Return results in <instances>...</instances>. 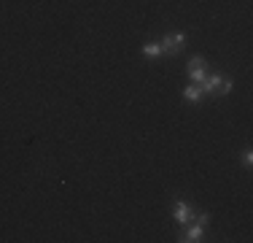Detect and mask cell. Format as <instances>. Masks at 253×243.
Instances as JSON below:
<instances>
[{
    "mask_svg": "<svg viewBox=\"0 0 253 243\" xmlns=\"http://www.w3.org/2000/svg\"><path fill=\"white\" fill-rule=\"evenodd\" d=\"M159 46H162V52H172V54H178L180 49L186 46V38H183V35H165Z\"/></svg>",
    "mask_w": 253,
    "mask_h": 243,
    "instance_id": "6da1fadb",
    "label": "cell"
},
{
    "mask_svg": "<svg viewBox=\"0 0 253 243\" xmlns=\"http://www.w3.org/2000/svg\"><path fill=\"white\" fill-rule=\"evenodd\" d=\"M183 97H186V100H191V103H200V97H202V89L191 84V87H186V89H183Z\"/></svg>",
    "mask_w": 253,
    "mask_h": 243,
    "instance_id": "5b68a950",
    "label": "cell"
},
{
    "mask_svg": "<svg viewBox=\"0 0 253 243\" xmlns=\"http://www.w3.org/2000/svg\"><path fill=\"white\" fill-rule=\"evenodd\" d=\"M243 162H245V165H251V162H253V154H251V149H245V154H243Z\"/></svg>",
    "mask_w": 253,
    "mask_h": 243,
    "instance_id": "8fae6325",
    "label": "cell"
},
{
    "mask_svg": "<svg viewBox=\"0 0 253 243\" xmlns=\"http://www.w3.org/2000/svg\"><path fill=\"white\" fill-rule=\"evenodd\" d=\"M208 222H210V214H200V216H197V224H202V227H205Z\"/></svg>",
    "mask_w": 253,
    "mask_h": 243,
    "instance_id": "30bf717a",
    "label": "cell"
},
{
    "mask_svg": "<svg viewBox=\"0 0 253 243\" xmlns=\"http://www.w3.org/2000/svg\"><path fill=\"white\" fill-rule=\"evenodd\" d=\"M189 76H191V81H194V84H200L202 78L208 76V70H205V68H194V70H189Z\"/></svg>",
    "mask_w": 253,
    "mask_h": 243,
    "instance_id": "52a82bcc",
    "label": "cell"
},
{
    "mask_svg": "<svg viewBox=\"0 0 253 243\" xmlns=\"http://www.w3.org/2000/svg\"><path fill=\"white\" fill-rule=\"evenodd\" d=\"M172 216H175V222L186 224V222H191L194 211H191V205L186 203V200H178V203H175V211H172Z\"/></svg>",
    "mask_w": 253,
    "mask_h": 243,
    "instance_id": "7a4b0ae2",
    "label": "cell"
},
{
    "mask_svg": "<svg viewBox=\"0 0 253 243\" xmlns=\"http://www.w3.org/2000/svg\"><path fill=\"white\" fill-rule=\"evenodd\" d=\"M143 54H146V57H159V54H162V46L151 41V44H146V46H143Z\"/></svg>",
    "mask_w": 253,
    "mask_h": 243,
    "instance_id": "8992f818",
    "label": "cell"
},
{
    "mask_svg": "<svg viewBox=\"0 0 253 243\" xmlns=\"http://www.w3.org/2000/svg\"><path fill=\"white\" fill-rule=\"evenodd\" d=\"M221 78H224V76H218V73H215V76H205L202 81H200V84H202V87H200V89H202V95H205V92H208V95H210V92H218Z\"/></svg>",
    "mask_w": 253,
    "mask_h": 243,
    "instance_id": "3957f363",
    "label": "cell"
},
{
    "mask_svg": "<svg viewBox=\"0 0 253 243\" xmlns=\"http://www.w3.org/2000/svg\"><path fill=\"white\" fill-rule=\"evenodd\" d=\"M232 92V78H221V87H218V95H229Z\"/></svg>",
    "mask_w": 253,
    "mask_h": 243,
    "instance_id": "ba28073f",
    "label": "cell"
},
{
    "mask_svg": "<svg viewBox=\"0 0 253 243\" xmlns=\"http://www.w3.org/2000/svg\"><path fill=\"white\" fill-rule=\"evenodd\" d=\"M180 241H186V243H197V241H202V224H191L189 233H186Z\"/></svg>",
    "mask_w": 253,
    "mask_h": 243,
    "instance_id": "277c9868",
    "label": "cell"
},
{
    "mask_svg": "<svg viewBox=\"0 0 253 243\" xmlns=\"http://www.w3.org/2000/svg\"><path fill=\"white\" fill-rule=\"evenodd\" d=\"M194 68H205V60L202 57H191L189 60V68H186V70H194Z\"/></svg>",
    "mask_w": 253,
    "mask_h": 243,
    "instance_id": "9c48e42d",
    "label": "cell"
}]
</instances>
